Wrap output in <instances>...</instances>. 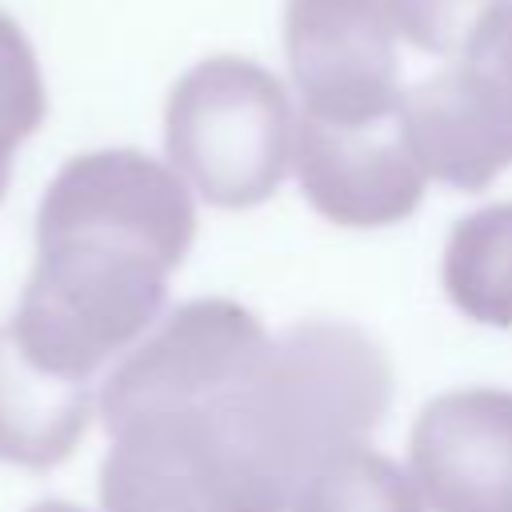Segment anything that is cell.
<instances>
[{"mask_svg": "<svg viewBox=\"0 0 512 512\" xmlns=\"http://www.w3.org/2000/svg\"><path fill=\"white\" fill-rule=\"evenodd\" d=\"M196 236L188 180L136 148L72 156L36 208V264L8 320L40 368L92 384L160 316Z\"/></svg>", "mask_w": 512, "mask_h": 512, "instance_id": "cell-1", "label": "cell"}, {"mask_svg": "<svg viewBox=\"0 0 512 512\" xmlns=\"http://www.w3.org/2000/svg\"><path fill=\"white\" fill-rule=\"evenodd\" d=\"M392 404L384 348L348 320H300L204 404L220 512H288L296 488L360 444Z\"/></svg>", "mask_w": 512, "mask_h": 512, "instance_id": "cell-2", "label": "cell"}, {"mask_svg": "<svg viewBox=\"0 0 512 512\" xmlns=\"http://www.w3.org/2000/svg\"><path fill=\"white\" fill-rule=\"evenodd\" d=\"M292 140L296 120L288 92L256 60L208 56L168 92V164L216 208L264 204L292 164Z\"/></svg>", "mask_w": 512, "mask_h": 512, "instance_id": "cell-3", "label": "cell"}, {"mask_svg": "<svg viewBox=\"0 0 512 512\" xmlns=\"http://www.w3.org/2000/svg\"><path fill=\"white\" fill-rule=\"evenodd\" d=\"M400 116L428 180L484 192L512 164V0L476 20L452 68L404 92Z\"/></svg>", "mask_w": 512, "mask_h": 512, "instance_id": "cell-4", "label": "cell"}, {"mask_svg": "<svg viewBox=\"0 0 512 512\" xmlns=\"http://www.w3.org/2000/svg\"><path fill=\"white\" fill-rule=\"evenodd\" d=\"M272 336L252 308L200 296L164 312L104 376L96 408L108 432L148 412L204 408L236 384Z\"/></svg>", "mask_w": 512, "mask_h": 512, "instance_id": "cell-5", "label": "cell"}, {"mask_svg": "<svg viewBox=\"0 0 512 512\" xmlns=\"http://www.w3.org/2000/svg\"><path fill=\"white\" fill-rule=\"evenodd\" d=\"M284 52L304 116L368 124L400 112L396 28L380 0H288Z\"/></svg>", "mask_w": 512, "mask_h": 512, "instance_id": "cell-6", "label": "cell"}, {"mask_svg": "<svg viewBox=\"0 0 512 512\" xmlns=\"http://www.w3.org/2000/svg\"><path fill=\"white\" fill-rule=\"evenodd\" d=\"M292 168L304 200L340 228L400 224L420 208L428 184L400 112L368 124H328L300 112Z\"/></svg>", "mask_w": 512, "mask_h": 512, "instance_id": "cell-7", "label": "cell"}, {"mask_svg": "<svg viewBox=\"0 0 512 512\" xmlns=\"http://www.w3.org/2000/svg\"><path fill=\"white\" fill-rule=\"evenodd\" d=\"M408 476L428 512H512V392L480 384L428 400L408 436Z\"/></svg>", "mask_w": 512, "mask_h": 512, "instance_id": "cell-8", "label": "cell"}, {"mask_svg": "<svg viewBox=\"0 0 512 512\" xmlns=\"http://www.w3.org/2000/svg\"><path fill=\"white\" fill-rule=\"evenodd\" d=\"M100 464L104 512H220L204 408L148 412L120 424Z\"/></svg>", "mask_w": 512, "mask_h": 512, "instance_id": "cell-9", "label": "cell"}, {"mask_svg": "<svg viewBox=\"0 0 512 512\" xmlns=\"http://www.w3.org/2000/svg\"><path fill=\"white\" fill-rule=\"evenodd\" d=\"M92 416V384L64 380L16 344L0 324V460L48 472L72 456Z\"/></svg>", "mask_w": 512, "mask_h": 512, "instance_id": "cell-10", "label": "cell"}, {"mask_svg": "<svg viewBox=\"0 0 512 512\" xmlns=\"http://www.w3.org/2000/svg\"><path fill=\"white\" fill-rule=\"evenodd\" d=\"M440 284L452 308L488 328H512V200L452 224Z\"/></svg>", "mask_w": 512, "mask_h": 512, "instance_id": "cell-11", "label": "cell"}, {"mask_svg": "<svg viewBox=\"0 0 512 512\" xmlns=\"http://www.w3.org/2000/svg\"><path fill=\"white\" fill-rule=\"evenodd\" d=\"M288 512H428L416 480L364 440L328 456L292 496Z\"/></svg>", "mask_w": 512, "mask_h": 512, "instance_id": "cell-12", "label": "cell"}, {"mask_svg": "<svg viewBox=\"0 0 512 512\" xmlns=\"http://www.w3.org/2000/svg\"><path fill=\"white\" fill-rule=\"evenodd\" d=\"M48 92L36 64V52L24 28L0 8V200L8 192L16 148L44 124Z\"/></svg>", "mask_w": 512, "mask_h": 512, "instance_id": "cell-13", "label": "cell"}, {"mask_svg": "<svg viewBox=\"0 0 512 512\" xmlns=\"http://www.w3.org/2000/svg\"><path fill=\"white\" fill-rule=\"evenodd\" d=\"M496 0H380L396 36L432 56H452L464 48L476 20Z\"/></svg>", "mask_w": 512, "mask_h": 512, "instance_id": "cell-14", "label": "cell"}, {"mask_svg": "<svg viewBox=\"0 0 512 512\" xmlns=\"http://www.w3.org/2000/svg\"><path fill=\"white\" fill-rule=\"evenodd\" d=\"M28 512H84L80 504H68V500H44V504H32Z\"/></svg>", "mask_w": 512, "mask_h": 512, "instance_id": "cell-15", "label": "cell"}]
</instances>
